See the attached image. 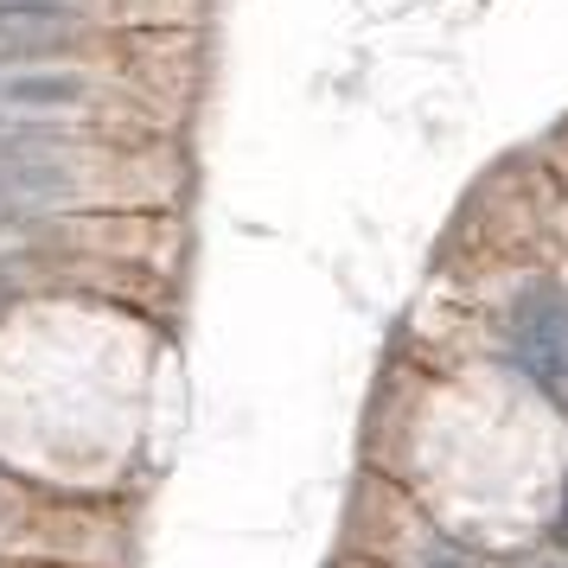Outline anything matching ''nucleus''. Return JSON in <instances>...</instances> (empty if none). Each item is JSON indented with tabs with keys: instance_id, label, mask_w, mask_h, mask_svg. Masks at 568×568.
I'll use <instances>...</instances> for the list:
<instances>
[{
	"instance_id": "1",
	"label": "nucleus",
	"mask_w": 568,
	"mask_h": 568,
	"mask_svg": "<svg viewBox=\"0 0 568 568\" xmlns=\"http://www.w3.org/2000/svg\"><path fill=\"white\" fill-rule=\"evenodd\" d=\"M511 345L524 371L542 384H568V294L556 287H530L511 313Z\"/></svg>"
},
{
	"instance_id": "2",
	"label": "nucleus",
	"mask_w": 568,
	"mask_h": 568,
	"mask_svg": "<svg viewBox=\"0 0 568 568\" xmlns=\"http://www.w3.org/2000/svg\"><path fill=\"white\" fill-rule=\"evenodd\" d=\"M78 13L58 0H0V64H39L78 45Z\"/></svg>"
},
{
	"instance_id": "3",
	"label": "nucleus",
	"mask_w": 568,
	"mask_h": 568,
	"mask_svg": "<svg viewBox=\"0 0 568 568\" xmlns=\"http://www.w3.org/2000/svg\"><path fill=\"white\" fill-rule=\"evenodd\" d=\"M78 97H83V83L58 78V71H45V78H0V103L7 109H64Z\"/></svg>"
},
{
	"instance_id": "4",
	"label": "nucleus",
	"mask_w": 568,
	"mask_h": 568,
	"mask_svg": "<svg viewBox=\"0 0 568 568\" xmlns=\"http://www.w3.org/2000/svg\"><path fill=\"white\" fill-rule=\"evenodd\" d=\"M556 542H568V491H562V517H556Z\"/></svg>"
}]
</instances>
